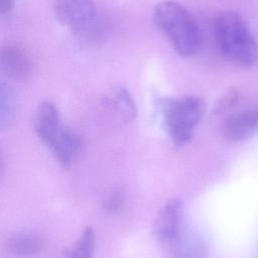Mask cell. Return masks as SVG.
I'll use <instances>...</instances> for the list:
<instances>
[{"instance_id":"cell-8","label":"cell","mask_w":258,"mask_h":258,"mask_svg":"<svg viewBox=\"0 0 258 258\" xmlns=\"http://www.w3.org/2000/svg\"><path fill=\"white\" fill-rule=\"evenodd\" d=\"M0 61L3 72L14 80H25L31 72V61L26 51L17 44L2 47Z\"/></svg>"},{"instance_id":"cell-1","label":"cell","mask_w":258,"mask_h":258,"mask_svg":"<svg viewBox=\"0 0 258 258\" xmlns=\"http://www.w3.org/2000/svg\"><path fill=\"white\" fill-rule=\"evenodd\" d=\"M153 21L180 56L192 55L199 48L201 34L189 11L174 1H163L154 7Z\"/></svg>"},{"instance_id":"cell-13","label":"cell","mask_w":258,"mask_h":258,"mask_svg":"<svg viewBox=\"0 0 258 258\" xmlns=\"http://www.w3.org/2000/svg\"><path fill=\"white\" fill-rule=\"evenodd\" d=\"M123 201H124V198L120 190H117V189L112 190L108 195L104 203V208L109 213H116L121 209L123 205Z\"/></svg>"},{"instance_id":"cell-4","label":"cell","mask_w":258,"mask_h":258,"mask_svg":"<svg viewBox=\"0 0 258 258\" xmlns=\"http://www.w3.org/2000/svg\"><path fill=\"white\" fill-rule=\"evenodd\" d=\"M58 21L76 33H85L94 27L97 10L94 0H52Z\"/></svg>"},{"instance_id":"cell-2","label":"cell","mask_w":258,"mask_h":258,"mask_svg":"<svg viewBox=\"0 0 258 258\" xmlns=\"http://www.w3.org/2000/svg\"><path fill=\"white\" fill-rule=\"evenodd\" d=\"M215 32L219 46L229 60L243 68L258 63V43L241 15L234 11L219 14Z\"/></svg>"},{"instance_id":"cell-9","label":"cell","mask_w":258,"mask_h":258,"mask_svg":"<svg viewBox=\"0 0 258 258\" xmlns=\"http://www.w3.org/2000/svg\"><path fill=\"white\" fill-rule=\"evenodd\" d=\"M81 144L80 136L64 126L49 148L58 162L62 166H68L77 156Z\"/></svg>"},{"instance_id":"cell-5","label":"cell","mask_w":258,"mask_h":258,"mask_svg":"<svg viewBox=\"0 0 258 258\" xmlns=\"http://www.w3.org/2000/svg\"><path fill=\"white\" fill-rule=\"evenodd\" d=\"M182 212L183 205L181 200L172 199L162 207L155 220V236L162 244L169 248L183 232Z\"/></svg>"},{"instance_id":"cell-7","label":"cell","mask_w":258,"mask_h":258,"mask_svg":"<svg viewBox=\"0 0 258 258\" xmlns=\"http://www.w3.org/2000/svg\"><path fill=\"white\" fill-rule=\"evenodd\" d=\"M63 127L55 106L49 101L41 102L35 112L34 129L42 142L49 147Z\"/></svg>"},{"instance_id":"cell-11","label":"cell","mask_w":258,"mask_h":258,"mask_svg":"<svg viewBox=\"0 0 258 258\" xmlns=\"http://www.w3.org/2000/svg\"><path fill=\"white\" fill-rule=\"evenodd\" d=\"M95 249V233L92 228L87 227L76 246L72 249H66L63 255L66 258H93Z\"/></svg>"},{"instance_id":"cell-6","label":"cell","mask_w":258,"mask_h":258,"mask_svg":"<svg viewBox=\"0 0 258 258\" xmlns=\"http://www.w3.org/2000/svg\"><path fill=\"white\" fill-rule=\"evenodd\" d=\"M222 132L232 141H241L258 132V106L230 115L224 122Z\"/></svg>"},{"instance_id":"cell-12","label":"cell","mask_w":258,"mask_h":258,"mask_svg":"<svg viewBox=\"0 0 258 258\" xmlns=\"http://www.w3.org/2000/svg\"><path fill=\"white\" fill-rule=\"evenodd\" d=\"M112 104H114L115 108L127 122L136 118L137 109L135 102L125 88L120 87L115 90L112 98Z\"/></svg>"},{"instance_id":"cell-10","label":"cell","mask_w":258,"mask_h":258,"mask_svg":"<svg viewBox=\"0 0 258 258\" xmlns=\"http://www.w3.org/2000/svg\"><path fill=\"white\" fill-rule=\"evenodd\" d=\"M42 241L35 235L32 234H17L11 237L8 241L9 250L19 256L32 255L39 252L42 248Z\"/></svg>"},{"instance_id":"cell-14","label":"cell","mask_w":258,"mask_h":258,"mask_svg":"<svg viewBox=\"0 0 258 258\" xmlns=\"http://www.w3.org/2000/svg\"><path fill=\"white\" fill-rule=\"evenodd\" d=\"M15 0H0V13L2 16L9 15L14 8Z\"/></svg>"},{"instance_id":"cell-3","label":"cell","mask_w":258,"mask_h":258,"mask_svg":"<svg viewBox=\"0 0 258 258\" xmlns=\"http://www.w3.org/2000/svg\"><path fill=\"white\" fill-rule=\"evenodd\" d=\"M160 109L166 132L174 144L181 146L191 139L194 128L204 116L206 104L202 98L183 96L162 100Z\"/></svg>"}]
</instances>
